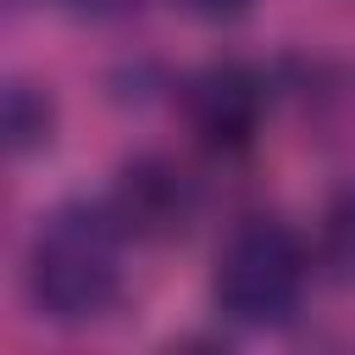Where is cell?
Here are the masks:
<instances>
[{"label":"cell","mask_w":355,"mask_h":355,"mask_svg":"<svg viewBox=\"0 0 355 355\" xmlns=\"http://www.w3.org/2000/svg\"><path fill=\"white\" fill-rule=\"evenodd\" d=\"M322 261L338 283L355 288V183L344 194H333V205L322 216Z\"/></svg>","instance_id":"8992f818"},{"label":"cell","mask_w":355,"mask_h":355,"mask_svg":"<svg viewBox=\"0 0 355 355\" xmlns=\"http://www.w3.org/2000/svg\"><path fill=\"white\" fill-rule=\"evenodd\" d=\"M178 6L194 11V17H205V22H227V17L250 11V0H178Z\"/></svg>","instance_id":"52a82bcc"},{"label":"cell","mask_w":355,"mask_h":355,"mask_svg":"<svg viewBox=\"0 0 355 355\" xmlns=\"http://www.w3.org/2000/svg\"><path fill=\"white\" fill-rule=\"evenodd\" d=\"M0 122H6V150H11V155H28V150L50 144L55 105H50V94H44V89H33V83L11 78V83H6V111H0Z\"/></svg>","instance_id":"5b68a950"},{"label":"cell","mask_w":355,"mask_h":355,"mask_svg":"<svg viewBox=\"0 0 355 355\" xmlns=\"http://www.w3.org/2000/svg\"><path fill=\"white\" fill-rule=\"evenodd\" d=\"M178 105H183L189 133L205 150L239 155L255 144V133L266 122V78L250 61H211V67L183 78Z\"/></svg>","instance_id":"3957f363"},{"label":"cell","mask_w":355,"mask_h":355,"mask_svg":"<svg viewBox=\"0 0 355 355\" xmlns=\"http://www.w3.org/2000/svg\"><path fill=\"white\" fill-rule=\"evenodd\" d=\"M78 11H128V6H139V0H72Z\"/></svg>","instance_id":"ba28073f"},{"label":"cell","mask_w":355,"mask_h":355,"mask_svg":"<svg viewBox=\"0 0 355 355\" xmlns=\"http://www.w3.org/2000/svg\"><path fill=\"white\" fill-rule=\"evenodd\" d=\"M122 244L111 200H67L28 239V300L61 327L100 322L122 294Z\"/></svg>","instance_id":"6da1fadb"},{"label":"cell","mask_w":355,"mask_h":355,"mask_svg":"<svg viewBox=\"0 0 355 355\" xmlns=\"http://www.w3.org/2000/svg\"><path fill=\"white\" fill-rule=\"evenodd\" d=\"M111 211L133 239H178L194 216V189L178 166L144 155V161L122 166V178L111 189Z\"/></svg>","instance_id":"277c9868"},{"label":"cell","mask_w":355,"mask_h":355,"mask_svg":"<svg viewBox=\"0 0 355 355\" xmlns=\"http://www.w3.org/2000/svg\"><path fill=\"white\" fill-rule=\"evenodd\" d=\"M305 277L311 261L300 233L277 216H244L216 250L211 300L239 327H283L305 300Z\"/></svg>","instance_id":"7a4b0ae2"}]
</instances>
